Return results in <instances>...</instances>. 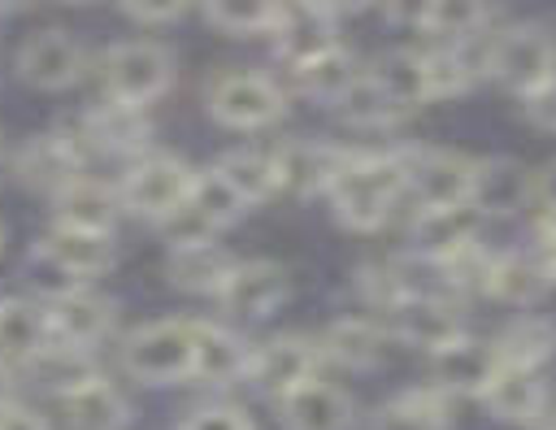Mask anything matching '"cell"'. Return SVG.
Returning <instances> with one entry per match:
<instances>
[{
  "instance_id": "cell-21",
  "label": "cell",
  "mask_w": 556,
  "mask_h": 430,
  "mask_svg": "<svg viewBox=\"0 0 556 430\" xmlns=\"http://www.w3.org/2000/svg\"><path fill=\"white\" fill-rule=\"evenodd\" d=\"M248 365H252V343L243 334H235L230 326L195 321V352H191L195 382H208V387L248 382Z\"/></svg>"
},
{
  "instance_id": "cell-36",
  "label": "cell",
  "mask_w": 556,
  "mask_h": 430,
  "mask_svg": "<svg viewBox=\"0 0 556 430\" xmlns=\"http://www.w3.org/2000/svg\"><path fill=\"white\" fill-rule=\"evenodd\" d=\"M43 387H52L56 395H70L74 387H83L87 378H96V365H91V347H74V343H48L30 365H26Z\"/></svg>"
},
{
  "instance_id": "cell-30",
  "label": "cell",
  "mask_w": 556,
  "mask_h": 430,
  "mask_svg": "<svg viewBox=\"0 0 556 430\" xmlns=\"http://www.w3.org/2000/svg\"><path fill=\"white\" fill-rule=\"evenodd\" d=\"M356 78H361V65L352 61V52H348L343 43H334V48H326V52H317V56L291 65L295 91L308 96V100H321V104H339L343 91H348Z\"/></svg>"
},
{
  "instance_id": "cell-4",
  "label": "cell",
  "mask_w": 556,
  "mask_h": 430,
  "mask_svg": "<svg viewBox=\"0 0 556 430\" xmlns=\"http://www.w3.org/2000/svg\"><path fill=\"white\" fill-rule=\"evenodd\" d=\"M482 74H491L504 91H513L521 100L539 83L556 78V39L534 22H517L486 43Z\"/></svg>"
},
{
  "instance_id": "cell-42",
  "label": "cell",
  "mask_w": 556,
  "mask_h": 430,
  "mask_svg": "<svg viewBox=\"0 0 556 430\" xmlns=\"http://www.w3.org/2000/svg\"><path fill=\"white\" fill-rule=\"evenodd\" d=\"M178 430H256V426H252V417H248L243 408H235V404H200V408H191V413L178 421Z\"/></svg>"
},
{
  "instance_id": "cell-14",
  "label": "cell",
  "mask_w": 556,
  "mask_h": 430,
  "mask_svg": "<svg viewBox=\"0 0 556 430\" xmlns=\"http://www.w3.org/2000/svg\"><path fill=\"white\" fill-rule=\"evenodd\" d=\"M495 369H500L495 343L473 339V334H456L452 343L430 352V387L443 391L447 400L452 395H482L486 382L495 378Z\"/></svg>"
},
{
  "instance_id": "cell-16",
  "label": "cell",
  "mask_w": 556,
  "mask_h": 430,
  "mask_svg": "<svg viewBox=\"0 0 556 430\" xmlns=\"http://www.w3.org/2000/svg\"><path fill=\"white\" fill-rule=\"evenodd\" d=\"M278 421L282 430H352L356 400L334 382L308 378L278 400Z\"/></svg>"
},
{
  "instance_id": "cell-38",
  "label": "cell",
  "mask_w": 556,
  "mask_h": 430,
  "mask_svg": "<svg viewBox=\"0 0 556 430\" xmlns=\"http://www.w3.org/2000/svg\"><path fill=\"white\" fill-rule=\"evenodd\" d=\"M486 13H491V0H430L421 30H430L443 43H465L486 26Z\"/></svg>"
},
{
  "instance_id": "cell-5",
  "label": "cell",
  "mask_w": 556,
  "mask_h": 430,
  "mask_svg": "<svg viewBox=\"0 0 556 430\" xmlns=\"http://www.w3.org/2000/svg\"><path fill=\"white\" fill-rule=\"evenodd\" d=\"M100 74H104V96L109 100L148 109L174 83V52L156 39H126V43H113L104 52Z\"/></svg>"
},
{
  "instance_id": "cell-35",
  "label": "cell",
  "mask_w": 556,
  "mask_h": 430,
  "mask_svg": "<svg viewBox=\"0 0 556 430\" xmlns=\"http://www.w3.org/2000/svg\"><path fill=\"white\" fill-rule=\"evenodd\" d=\"M187 204L213 226V230H226V226H235L252 204L217 174V169H195V178H191V191H187Z\"/></svg>"
},
{
  "instance_id": "cell-34",
  "label": "cell",
  "mask_w": 556,
  "mask_h": 430,
  "mask_svg": "<svg viewBox=\"0 0 556 430\" xmlns=\"http://www.w3.org/2000/svg\"><path fill=\"white\" fill-rule=\"evenodd\" d=\"M248 204H265L269 195H278V165H274V152H261V148H230L217 156L213 165Z\"/></svg>"
},
{
  "instance_id": "cell-1",
  "label": "cell",
  "mask_w": 556,
  "mask_h": 430,
  "mask_svg": "<svg viewBox=\"0 0 556 430\" xmlns=\"http://www.w3.org/2000/svg\"><path fill=\"white\" fill-rule=\"evenodd\" d=\"M408 187V152H348L343 169L326 187L330 213L343 230L369 235L387 226L391 204Z\"/></svg>"
},
{
  "instance_id": "cell-25",
  "label": "cell",
  "mask_w": 556,
  "mask_h": 430,
  "mask_svg": "<svg viewBox=\"0 0 556 430\" xmlns=\"http://www.w3.org/2000/svg\"><path fill=\"white\" fill-rule=\"evenodd\" d=\"M52 343L43 304H30L22 295L0 300V361L13 369H26L43 347Z\"/></svg>"
},
{
  "instance_id": "cell-29",
  "label": "cell",
  "mask_w": 556,
  "mask_h": 430,
  "mask_svg": "<svg viewBox=\"0 0 556 430\" xmlns=\"http://www.w3.org/2000/svg\"><path fill=\"white\" fill-rule=\"evenodd\" d=\"M70 430H126L130 426V404L109 378H87L70 395H61Z\"/></svg>"
},
{
  "instance_id": "cell-51",
  "label": "cell",
  "mask_w": 556,
  "mask_h": 430,
  "mask_svg": "<svg viewBox=\"0 0 556 430\" xmlns=\"http://www.w3.org/2000/svg\"><path fill=\"white\" fill-rule=\"evenodd\" d=\"M534 430H556V417H547V421H534Z\"/></svg>"
},
{
  "instance_id": "cell-15",
  "label": "cell",
  "mask_w": 556,
  "mask_h": 430,
  "mask_svg": "<svg viewBox=\"0 0 556 430\" xmlns=\"http://www.w3.org/2000/svg\"><path fill=\"white\" fill-rule=\"evenodd\" d=\"M348 152L321 139H287L274 148V165H278V191H291L300 200L308 195H326V187L334 182V174L343 169Z\"/></svg>"
},
{
  "instance_id": "cell-48",
  "label": "cell",
  "mask_w": 556,
  "mask_h": 430,
  "mask_svg": "<svg viewBox=\"0 0 556 430\" xmlns=\"http://www.w3.org/2000/svg\"><path fill=\"white\" fill-rule=\"evenodd\" d=\"M313 4H321L330 17H343V13H361V9H369L374 0H313Z\"/></svg>"
},
{
  "instance_id": "cell-47",
  "label": "cell",
  "mask_w": 556,
  "mask_h": 430,
  "mask_svg": "<svg viewBox=\"0 0 556 430\" xmlns=\"http://www.w3.org/2000/svg\"><path fill=\"white\" fill-rule=\"evenodd\" d=\"M534 204H539V213H556V161L534 169Z\"/></svg>"
},
{
  "instance_id": "cell-41",
  "label": "cell",
  "mask_w": 556,
  "mask_h": 430,
  "mask_svg": "<svg viewBox=\"0 0 556 430\" xmlns=\"http://www.w3.org/2000/svg\"><path fill=\"white\" fill-rule=\"evenodd\" d=\"M156 230H161V239L169 243V248H191V243H208V239H217V230L182 200L174 213H165L161 222H156Z\"/></svg>"
},
{
  "instance_id": "cell-37",
  "label": "cell",
  "mask_w": 556,
  "mask_h": 430,
  "mask_svg": "<svg viewBox=\"0 0 556 430\" xmlns=\"http://www.w3.org/2000/svg\"><path fill=\"white\" fill-rule=\"evenodd\" d=\"M421 69H426V96L430 100H452V96H465L478 78V65L465 56V48L456 43H443V48H430L421 52Z\"/></svg>"
},
{
  "instance_id": "cell-45",
  "label": "cell",
  "mask_w": 556,
  "mask_h": 430,
  "mask_svg": "<svg viewBox=\"0 0 556 430\" xmlns=\"http://www.w3.org/2000/svg\"><path fill=\"white\" fill-rule=\"evenodd\" d=\"M0 430H48V421H43L39 408L17 404V400H4L0 404Z\"/></svg>"
},
{
  "instance_id": "cell-49",
  "label": "cell",
  "mask_w": 556,
  "mask_h": 430,
  "mask_svg": "<svg viewBox=\"0 0 556 430\" xmlns=\"http://www.w3.org/2000/svg\"><path fill=\"white\" fill-rule=\"evenodd\" d=\"M4 400H13V365L0 361V404H4Z\"/></svg>"
},
{
  "instance_id": "cell-10",
  "label": "cell",
  "mask_w": 556,
  "mask_h": 430,
  "mask_svg": "<svg viewBox=\"0 0 556 430\" xmlns=\"http://www.w3.org/2000/svg\"><path fill=\"white\" fill-rule=\"evenodd\" d=\"M43 313H48L52 339L56 343H74V347H96L117 321V304L109 295H100L96 287H87V282L52 291Z\"/></svg>"
},
{
  "instance_id": "cell-28",
  "label": "cell",
  "mask_w": 556,
  "mask_h": 430,
  "mask_svg": "<svg viewBox=\"0 0 556 430\" xmlns=\"http://www.w3.org/2000/svg\"><path fill=\"white\" fill-rule=\"evenodd\" d=\"M547 287H552V278L534 252H495L486 282H482L486 295H495L500 304H517V308L534 304Z\"/></svg>"
},
{
  "instance_id": "cell-33",
  "label": "cell",
  "mask_w": 556,
  "mask_h": 430,
  "mask_svg": "<svg viewBox=\"0 0 556 430\" xmlns=\"http://www.w3.org/2000/svg\"><path fill=\"white\" fill-rule=\"evenodd\" d=\"M447 395L434 391L430 382L426 387H413V391H400L395 400H387L369 430H447Z\"/></svg>"
},
{
  "instance_id": "cell-31",
  "label": "cell",
  "mask_w": 556,
  "mask_h": 430,
  "mask_svg": "<svg viewBox=\"0 0 556 430\" xmlns=\"http://www.w3.org/2000/svg\"><path fill=\"white\" fill-rule=\"evenodd\" d=\"M500 365H521V369H543L556 356V321L539 317V313H521L513 317L495 339Z\"/></svg>"
},
{
  "instance_id": "cell-20",
  "label": "cell",
  "mask_w": 556,
  "mask_h": 430,
  "mask_svg": "<svg viewBox=\"0 0 556 430\" xmlns=\"http://www.w3.org/2000/svg\"><path fill=\"white\" fill-rule=\"evenodd\" d=\"M469 204L482 217H513L526 204H534V174L513 156L473 161V195H469Z\"/></svg>"
},
{
  "instance_id": "cell-43",
  "label": "cell",
  "mask_w": 556,
  "mask_h": 430,
  "mask_svg": "<svg viewBox=\"0 0 556 430\" xmlns=\"http://www.w3.org/2000/svg\"><path fill=\"white\" fill-rule=\"evenodd\" d=\"M117 9L139 26H169L191 9V0H117Z\"/></svg>"
},
{
  "instance_id": "cell-6",
  "label": "cell",
  "mask_w": 556,
  "mask_h": 430,
  "mask_svg": "<svg viewBox=\"0 0 556 430\" xmlns=\"http://www.w3.org/2000/svg\"><path fill=\"white\" fill-rule=\"evenodd\" d=\"M191 178H195V169H191L182 156H174V152H143V156L126 169V178H122V187H117L122 213L143 217V222L156 226L165 213H174V208L187 200Z\"/></svg>"
},
{
  "instance_id": "cell-32",
  "label": "cell",
  "mask_w": 556,
  "mask_h": 430,
  "mask_svg": "<svg viewBox=\"0 0 556 430\" xmlns=\"http://www.w3.org/2000/svg\"><path fill=\"white\" fill-rule=\"evenodd\" d=\"M365 74L378 83V91L391 100V109H395V113H413V109L430 104V96H426L421 52H413V48H395V52L378 56V61H374V69H365Z\"/></svg>"
},
{
  "instance_id": "cell-26",
  "label": "cell",
  "mask_w": 556,
  "mask_h": 430,
  "mask_svg": "<svg viewBox=\"0 0 556 430\" xmlns=\"http://www.w3.org/2000/svg\"><path fill=\"white\" fill-rule=\"evenodd\" d=\"M321 361H334L343 369H374L387 356V330L369 317H339L317 339Z\"/></svg>"
},
{
  "instance_id": "cell-27",
  "label": "cell",
  "mask_w": 556,
  "mask_h": 430,
  "mask_svg": "<svg viewBox=\"0 0 556 430\" xmlns=\"http://www.w3.org/2000/svg\"><path fill=\"white\" fill-rule=\"evenodd\" d=\"M230 269H235V256L213 239L191 243V248H169V261H165L169 282L191 295H217L222 282L230 278Z\"/></svg>"
},
{
  "instance_id": "cell-23",
  "label": "cell",
  "mask_w": 556,
  "mask_h": 430,
  "mask_svg": "<svg viewBox=\"0 0 556 430\" xmlns=\"http://www.w3.org/2000/svg\"><path fill=\"white\" fill-rule=\"evenodd\" d=\"M78 135H83L87 148H100V152H113V156H135L152 139V122H148L143 109L104 96V104H96L83 117V130Z\"/></svg>"
},
{
  "instance_id": "cell-39",
  "label": "cell",
  "mask_w": 556,
  "mask_h": 430,
  "mask_svg": "<svg viewBox=\"0 0 556 430\" xmlns=\"http://www.w3.org/2000/svg\"><path fill=\"white\" fill-rule=\"evenodd\" d=\"M282 0H200L208 26L226 35H269Z\"/></svg>"
},
{
  "instance_id": "cell-50",
  "label": "cell",
  "mask_w": 556,
  "mask_h": 430,
  "mask_svg": "<svg viewBox=\"0 0 556 430\" xmlns=\"http://www.w3.org/2000/svg\"><path fill=\"white\" fill-rule=\"evenodd\" d=\"M26 0H0V17H9V13H17Z\"/></svg>"
},
{
  "instance_id": "cell-12",
  "label": "cell",
  "mask_w": 556,
  "mask_h": 430,
  "mask_svg": "<svg viewBox=\"0 0 556 430\" xmlns=\"http://www.w3.org/2000/svg\"><path fill=\"white\" fill-rule=\"evenodd\" d=\"M222 308L243 321H261L291 300V274L278 261H235L230 278L217 291Z\"/></svg>"
},
{
  "instance_id": "cell-46",
  "label": "cell",
  "mask_w": 556,
  "mask_h": 430,
  "mask_svg": "<svg viewBox=\"0 0 556 430\" xmlns=\"http://www.w3.org/2000/svg\"><path fill=\"white\" fill-rule=\"evenodd\" d=\"M378 4H382L387 22H395V26H421L430 0H378Z\"/></svg>"
},
{
  "instance_id": "cell-22",
  "label": "cell",
  "mask_w": 556,
  "mask_h": 430,
  "mask_svg": "<svg viewBox=\"0 0 556 430\" xmlns=\"http://www.w3.org/2000/svg\"><path fill=\"white\" fill-rule=\"evenodd\" d=\"M478 400L504 426H534L547 413V387H543L539 369H521V365H500Z\"/></svg>"
},
{
  "instance_id": "cell-7",
  "label": "cell",
  "mask_w": 556,
  "mask_h": 430,
  "mask_svg": "<svg viewBox=\"0 0 556 430\" xmlns=\"http://www.w3.org/2000/svg\"><path fill=\"white\" fill-rule=\"evenodd\" d=\"M317 365H321L317 339H308V334H274V339L252 347L248 382L278 404L287 391H295L300 382L317 378Z\"/></svg>"
},
{
  "instance_id": "cell-53",
  "label": "cell",
  "mask_w": 556,
  "mask_h": 430,
  "mask_svg": "<svg viewBox=\"0 0 556 430\" xmlns=\"http://www.w3.org/2000/svg\"><path fill=\"white\" fill-rule=\"evenodd\" d=\"M65 4H83V0H65Z\"/></svg>"
},
{
  "instance_id": "cell-17",
  "label": "cell",
  "mask_w": 556,
  "mask_h": 430,
  "mask_svg": "<svg viewBox=\"0 0 556 430\" xmlns=\"http://www.w3.org/2000/svg\"><path fill=\"white\" fill-rule=\"evenodd\" d=\"M83 161H87V143H83V135L48 130V135L26 139L13 165H17V178H22L26 187L56 191V187H65L70 178L83 174Z\"/></svg>"
},
{
  "instance_id": "cell-19",
  "label": "cell",
  "mask_w": 556,
  "mask_h": 430,
  "mask_svg": "<svg viewBox=\"0 0 556 430\" xmlns=\"http://www.w3.org/2000/svg\"><path fill=\"white\" fill-rule=\"evenodd\" d=\"M269 35H274V48H278V56L287 65H300V61H308V56H317V52L339 43L334 17L313 0H282Z\"/></svg>"
},
{
  "instance_id": "cell-2",
  "label": "cell",
  "mask_w": 556,
  "mask_h": 430,
  "mask_svg": "<svg viewBox=\"0 0 556 430\" xmlns=\"http://www.w3.org/2000/svg\"><path fill=\"white\" fill-rule=\"evenodd\" d=\"M191 352H195V321L161 317L122 339V369L135 382L169 387L191 378Z\"/></svg>"
},
{
  "instance_id": "cell-24",
  "label": "cell",
  "mask_w": 556,
  "mask_h": 430,
  "mask_svg": "<svg viewBox=\"0 0 556 430\" xmlns=\"http://www.w3.org/2000/svg\"><path fill=\"white\" fill-rule=\"evenodd\" d=\"M52 217L56 226H78V230H109L117 226L122 217V200H117V187L100 182V178H70L65 187L52 191Z\"/></svg>"
},
{
  "instance_id": "cell-40",
  "label": "cell",
  "mask_w": 556,
  "mask_h": 430,
  "mask_svg": "<svg viewBox=\"0 0 556 430\" xmlns=\"http://www.w3.org/2000/svg\"><path fill=\"white\" fill-rule=\"evenodd\" d=\"M334 109H343V117L356 122V126H387V122L400 117V113L391 109V100L378 91V83H374L365 69H361V78L343 91V100H339Z\"/></svg>"
},
{
  "instance_id": "cell-8",
  "label": "cell",
  "mask_w": 556,
  "mask_h": 430,
  "mask_svg": "<svg viewBox=\"0 0 556 430\" xmlns=\"http://www.w3.org/2000/svg\"><path fill=\"white\" fill-rule=\"evenodd\" d=\"M17 78L35 91H70L87 74V48L70 30H35L17 48Z\"/></svg>"
},
{
  "instance_id": "cell-44",
  "label": "cell",
  "mask_w": 556,
  "mask_h": 430,
  "mask_svg": "<svg viewBox=\"0 0 556 430\" xmlns=\"http://www.w3.org/2000/svg\"><path fill=\"white\" fill-rule=\"evenodd\" d=\"M521 117H526L534 130L556 135V78H547V83H539L534 91L521 96Z\"/></svg>"
},
{
  "instance_id": "cell-52",
  "label": "cell",
  "mask_w": 556,
  "mask_h": 430,
  "mask_svg": "<svg viewBox=\"0 0 556 430\" xmlns=\"http://www.w3.org/2000/svg\"><path fill=\"white\" fill-rule=\"evenodd\" d=\"M0 248H4V222H0Z\"/></svg>"
},
{
  "instance_id": "cell-9",
  "label": "cell",
  "mask_w": 556,
  "mask_h": 430,
  "mask_svg": "<svg viewBox=\"0 0 556 430\" xmlns=\"http://www.w3.org/2000/svg\"><path fill=\"white\" fill-rule=\"evenodd\" d=\"M417 208L469 204L473 195V156L452 148H417L408 152V187Z\"/></svg>"
},
{
  "instance_id": "cell-3",
  "label": "cell",
  "mask_w": 556,
  "mask_h": 430,
  "mask_svg": "<svg viewBox=\"0 0 556 430\" xmlns=\"http://www.w3.org/2000/svg\"><path fill=\"white\" fill-rule=\"evenodd\" d=\"M204 109L226 130H265L287 113V91L261 69H222L204 87Z\"/></svg>"
},
{
  "instance_id": "cell-18",
  "label": "cell",
  "mask_w": 556,
  "mask_h": 430,
  "mask_svg": "<svg viewBox=\"0 0 556 430\" xmlns=\"http://www.w3.org/2000/svg\"><path fill=\"white\" fill-rule=\"evenodd\" d=\"M482 213L473 204H443V208H417L413 226H408V243L413 256L421 261H443L460 248H469L482 235Z\"/></svg>"
},
{
  "instance_id": "cell-11",
  "label": "cell",
  "mask_w": 556,
  "mask_h": 430,
  "mask_svg": "<svg viewBox=\"0 0 556 430\" xmlns=\"http://www.w3.org/2000/svg\"><path fill=\"white\" fill-rule=\"evenodd\" d=\"M387 334H395L400 343H413V347H443L452 343L456 334H465V317H460V304L447 300V295H434V291H413L404 300H395L387 308Z\"/></svg>"
},
{
  "instance_id": "cell-13",
  "label": "cell",
  "mask_w": 556,
  "mask_h": 430,
  "mask_svg": "<svg viewBox=\"0 0 556 430\" xmlns=\"http://www.w3.org/2000/svg\"><path fill=\"white\" fill-rule=\"evenodd\" d=\"M39 261H48L56 274L74 278V282H87V278H100L117 265V243L109 230H78V226H56L39 239L35 248Z\"/></svg>"
}]
</instances>
